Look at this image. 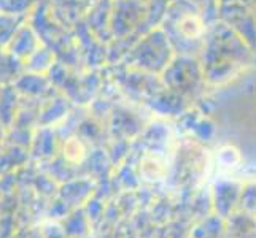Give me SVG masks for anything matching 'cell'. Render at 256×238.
<instances>
[{
    "label": "cell",
    "mask_w": 256,
    "mask_h": 238,
    "mask_svg": "<svg viewBox=\"0 0 256 238\" xmlns=\"http://www.w3.org/2000/svg\"><path fill=\"white\" fill-rule=\"evenodd\" d=\"M254 14H256V8H254Z\"/></svg>",
    "instance_id": "obj_3"
},
{
    "label": "cell",
    "mask_w": 256,
    "mask_h": 238,
    "mask_svg": "<svg viewBox=\"0 0 256 238\" xmlns=\"http://www.w3.org/2000/svg\"><path fill=\"white\" fill-rule=\"evenodd\" d=\"M218 5H242L248 8H256V0H218Z\"/></svg>",
    "instance_id": "obj_2"
},
{
    "label": "cell",
    "mask_w": 256,
    "mask_h": 238,
    "mask_svg": "<svg viewBox=\"0 0 256 238\" xmlns=\"http://www.w3.org/2000/svg\"><path fill=\"white\" fill-rule=\"evenodd\" d=\"M202 73L210 83L231 78L253 59V49L228 24H214L202 49Z\"/></svg>",
    "instance_id": "obj_1"
}]
</instances>
